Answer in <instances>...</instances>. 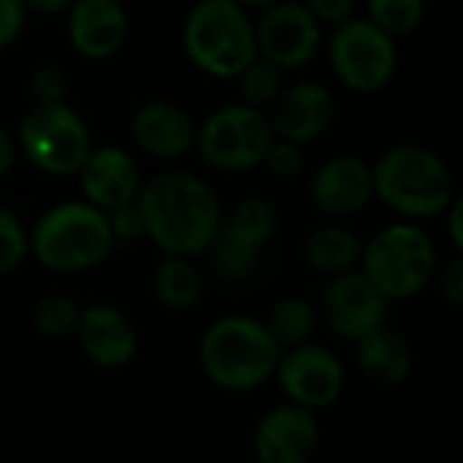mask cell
<instances>
[{"instance_id":"6da1fadb","label":"cell","mask_w":463,"mask_h":463,"mask_svg":"<svg viewBox=\"0 0 463 463\" xmlns=\"http://www.w3.org/2000/svg\"><path fill=\"white\" fill-rule=\"evenodd\" d=\"M136 206L146 239L165 255L179 258L206 252L222 222V203L214 187L190 171H165L144 182Z\"/></svg>"},{"instance_id":"7a4b0ae2","label":"cell","mask_w":463,"mask_h":463,"mask_svg":"<svg viewBox=\"0 0 463 463\" xmlns=\"http://www.w3.org/2000/svg\"><path fill=\"white\" fill-rule=\"evenodd\" d=\"M279 345L269 334L263 320L247 315H225L214 320L198 347L201 369L212 385L247 393L266 385L279 364Z\"/></svg>"},{"instance_id":"3957f363","label":"cell","mask_w":463,"mask_h":463,"mask_svg":"<svg viewBox=\"0 0 463 463\" xmlns=\"http://www.w3.org/2000/svg\"><path fill=\"white\" fill-rule=\"evenodd\" d=\"M374 198L407 220L442 214L453 201L448 163L423 144H396L372 165Z\"/></svg>"},{"instance_id":"277c9868","label":"cell","mask_w":463,"mask_h":463,"mask_svg":"<svg viewBox=\"0 0 463 463\" xmlns=\"http://www.w3.org/2000/svg\"><path fill=\"white\" fill-rule=\"evenodd\" d=\"M27 241L30 255L57 274L90 271L114 250L106 212L87 201H65L46 209L27 233Z\"/></svg>"},{"instance_id":"5b68a950","label":"cell","mask_w":463,"mask_h":463,"mask_svg":"<svg viewBox=\"0 0 463 463\" xmlns=\"http://www.w3.org/2000/svg\"><path fill=\"white\" fill-rule=\"evenodd\" d=\"M187 60L214 79H236L255 57V24L233 0H198L182 27Z\"/></svg>"},{"instance_id":"8992f818","label":"cell","mask_w":463,"mask_h":463,"mask_svg":"<svg viewBox=\"0 0 463 463\" xmlns=\"http://www.w3.org/2000/svg\"><path fill=\"white\" fill-rule=\"evenodd\" d=\"M358 266L385 301H407L437 274V250L420 225L393 222L364 244Z\"/></svg>"},{"instance_id":"52a82bcc","label":"cell","mask_w":463,"mask_h":463,"mask_svg":"<svg viewBox=\"0 0 463 463\" xmlns=\"http://www.w3.org/2000/svg\"><path fill=\"white\" fill-rule=\"evenodd\" d=\"M16 149L49 176H71L92 149L90 128L65 100L33 103L16 128Z\"/></svg>"},{"instance_id":"ba28073f","label":"cell","mask_w":463,"mask_h":463,"mask_svg":"<svg viewBox=\"0 0 463 463\" xmlns=\"http://www.w3.org/2000/svg\"><path fill=\"white\" fill-rule=\"evenodd\" d=\"M274 138L269 114L239 100L214 109L201 122L195 130V149L209 168L239 174L260 165Z\"/></svg>"},{"instance_id":"9c48e42d","label":"cell","mask_w":463,"mask_h":463,"mask_svg":"<svg viewBox=\"0 0 463 463\" xmlns=\"http://www.w3.org/2000/svg\"><path fill=\"white\" fill-rule=\"evenodd\" d=\"M328 60L336 79L358 92L372 95L385 90L399 68L396 38L383 33L369 19L353 16L334 27L328 38Z\"/></svg>"},{"instance_id":"30bf717a","label":"cell","mask_w":463,"mask_h":463,"mask_svg":"<svg viewBox=\"0 0 463 463\" xmlns=\"http://www.w3.org/2000/svg\"><path fill=\"white\" fill-rule=\"evenodd\" d=\"M277 209L260 195L241 198L228 214H222L220 231L209 244L212 269L225 279H244L255 271L263 247L277 236Z\"/></svg>"},{"instance_id":"8fae6325","label":"cell","mask_w":463,"mask_h":463,"mask_svg":"<svg viewBox=\"0 0 463 463\" xmlns=\"http://www.w3.org/2000/svg\"><path fill=\"white\" fill-rule=\"evenodd\" d=\"M320 41L323 24L298 0H279L263 8V16L255 24L258 57L277 65L279 71L304 68L317 54Z\"/></svg>"},{"instance_id":"7c38bea8","label":"cell","mask_w":463,"mask_h":463,"mask_svg":"<svg viewBox=\"0 0 463 463\" xmlns=\"http://www.w3.org/2000/svg\"><path fill=\"white\" fill-rule=\"evenodd\" d=\"M274 377L290 404L307 407L312 412L336 404L347 380L336 353L315 342L282 350Z\"/></svg>"},{"instance_id":"4fadbf2b","label":"cell","mask_w":463,"mask_h":463,"mask_svg":"<svg viewBox=\"0 0 463 463\" xmlns=\"http://www.w3.org/2000/svg\"><path fill=\"white\" fill-rule=\"evenodd\" d=\"M320 445V426L312 410L279 404L263 412L252 429L258 463H309Z\"/></svg>"},{"instance_id":"5bb4252c","label":"cell","mask_w":463,"mask_h":463,"mask_svg":"<svg viewBox=\"0 0 463 463\" xmlns=\"http://www.w3.org/2000/svg\"><path fill=\"white\" fill-rule=\"evenodd\" d=\"M323 317L336 336L355 342L385 326L388 301L361 271L353 269L328 279L323 290Z\"/></svg>"},{"instance_id":"9a60e30c","label":"cell","mask_w":463,"mask_h":463,"mask_svg":"<svg viewBox=\"0 0 463 463\" xmlns=\"http://www.w3.org/2000/svg\"><path fill=\"white\" fill-rule=\"evenodd\" d=\"M84 358L106 372H117L133 364L138 355V328L114 304L84 307L73 331Z\"/></svg>"},{"instance_id":"2e32d148","label":"cell","mask_w":463,"mask_h":463,"mask_svg":"<svg viewBox=\"0 0 463 463\" xmlns=\"http://www.w3.org/2000/svg\"><path fill=\"white\" fill-rule=\"evenodd\" d=\"M266 114L277 138L304 146L331 128L336 117V98L320 81H296L282 87Z\"/></svg>"},{"instance_id":"e0dca14e","label":"cell","mask_w":463,"mask_h":463,"mask_svg":"<svg viewBox=\"0 0 463 463\" xmlns=\"http://www.w3.org/2000/svg\"><path fill=\"white\" fill-rule=\"evenodd\" d=\"M76 176L84 201L98 206L100 212H111L125 203H133L144 184L136 157L111 144L92 146Z\"/></svg>"},{"instance_id":"ac0fdd59","label":"cell","mask_w":463,"mask_h":463,"mask_svg":"<svg viewBox=\"0 0 463 463\" xmlns=\"http://www.w3.org/2000/svg\"><path fill=\"white\" fill-rule=\"evenodd\" d=\"M309 198L315 209L328 217H350L366 209L374 198L372 165L355 155H336L326 160L309 182Z\"/></svg>"},{"instance_id":"d6986e66","label":"cell","mask_w":463,"mask_h":463,"mask_svg":"<svg viewBox=\"0 0 463 463\" xmlns=\"http://www.w3.org/2000/svg\"><path fill=\"white\" fill-rule=\"evenodd\" d=\"M193 117L171 100H146L130 117V136L155 160H179L195 149Z\"/></svg>"},{"instance_id":"ffe728a7","label":"cell","mask_w":463,"mask_h":463,"mask_svg":"<svg viewBox=\"0 0 463 463\" xmlns=\"http://www.w3.org/2000/svg\"><path fill=\"white\" fill-rule=\"evenodd\" d=\"M65 30L81 57L109 60L128 41V11L122 0H73Z\"/></svg>"},{"instance_id":"44dd1931","label":"cell","mask_w":463,"mask_h":463,"mask_svg":"<svg viewBox=\"0 0 463 463\" xmlns=\"http://www.w3.org/2000/svg\"><path fill=\"white\" fill-rule=\"evenodd\" d=\"M355 361L364 377L383 388H396L412 374V350L407 339L388 326L355 339Z\"/></svg>"},{"instance_id":"7402d4cb","label":"cell","mask_w":463,"mask_h":463,"mask_svg":"<svg viewBox=\"0 0 463 463\" xmlns=\"http://www.w3.org/2000/svg\"><path fill=\"white\" fill-rule=\"evenodd\" d=\"M361 250L364 241L342 225H323L304 239V260L323 277L353 271L361 260Z\"/></svg>"},{"instance_id":"603a6c76","label":"cell","mask_w":463,"mask_h":463,"mask_svg":"<svg viewBox=\"0 0 463 463\" xmlns=\"http://www.w3.org/2000/svg\"><path fill=\"white\" fill-rule=\"evenodd\" d=\"M152 296L168 312H187L203 298V277L190 258L165 255L152 271Z\"/></svg>"},{"instance_id":"cb8c5ba5","label":"cell","mask_w":463,"mask_h":463,"mask_svg":"<svg viewBox=\"0 0 463 463\" xmlns=\"http://www.w3.org/2000/svg\"><path fill=\"white\" fill-rule=\"evenodd\" d=\"M266 328L274 336V342L279 345V350H290V347L312 342V336L317 331V312L307 298L288 296L271 307V312L266 317Z\"/></svg>"},{"instance_id":"d4e9b609","label":"cell","mask_w":463,"mask_h":463,"mask_svg":"<svg viewBox=\"0 0 463 463\" xmlns=\"http://www.w3.org/2000/svg\"><path fill=\"white\" fill-rule=\"evenodd\" d=\"M81 307L73 296L68 293H43L33 309H30V323L35 328V334H41L43 339H68L76 331Z\"/></svg>"},{"instance_id":"484cf974","label":"cell","mask_w":463,"mask_h":463,"mask_svg":"<svg viewBox=\"0 0 463 463\" xmlns=\"http://www.w3.org/2000/svg\"><path fill=\"white\" fill-rule=\"evenodd\" d=\"M366 11L372 24H377L391 38H402L420 27L426 0H366Z\"/></svg>"},{"instance_id":"4316f807","label":"cell","mask_w":463,"mask_h":463,"mask_svg":"<svg viewBox=\"0 0 463 463\" xmlns=\"http://www.w3.org/2000/svg\"><path fill=\"white\" fill-rule=\"evenodd\" d=\"M282 73L277 65L266 62L263 57H255L239 76H236V84H239V95H241V103L247 106H255V109H263L271 106L277 100V95L282 92Z\"/></svg>"},{"instance_id":"83f0119b","label":"cell","mask_w":463,"mask_h":463,"mask_svg":"<svg viewBox=\"0 0 463 463\" xmlns=\"http://www.w3.org/2000/svg\"><path fill=\"white\" fill-rule=\"evenodd\" d=\"M27 255H30L27 228L11 209L0 206V277L16 271Z\"/></svg>"},{"instance_id":"f1b7e54d","label":"cell","mask_w":463,"mask_h":463,"mask_svg":"<svg viewBox=\"0 0 463 463\" xmlns=\"http://www.w3.org/2000/svg\"><path fill=\"white\" fill-rule=\"evenodd\" d=\"M27 92L33 103H60L68 95V76L57 65H38L27 79Z\"/></svg>"},{"instance_id":"f546056e","label":"cell","mask_w":463,"mask_h":463,"mask_svg":"<svg viewBox=\"0 0 463 463\" xmlns=\"http://www.w3.org/2000/svg\"><path fill=\"white\" fill-rule=\"evenodd\" d=\"M277 179H290V176H298L307 165L304 160V149L293 141H285V138H274V144L269 146L263 163Z\"/></svg>"},{"instance_id":"4dcf8cb0","label":"cell","mask_w":463,"mask_h":463,"mask_svg":"<svg viewBox=\"0 0 463 463\" xmlns=\"http://www.w3.org/2000/svg\"><path fill=\"white\" fill-rule=\"evenodd\" d=\"M106 220H109V231H111L114 247H119V244H136V241L146 239L144 220H141V212H138L136 201L133 203H125L119 209L106 212Z\"/></svg>"},{"instance_id":"1f68e13d","label":"cell","mask_w":463,"mask_h":463,"mask_svg":"<svg viewBox=\"0 0 463 463\" xmlns=\"http://www.w3.org/2000/svg\"><path fill=\"white\" fill-rule=\"evenodd\" d=\"M304 5L312 11V16H315L320 24L336 27V24H342V22H347V19L355 16L358 0H307Z\"/></svg>"},{"instance_id":"d6a6232c","label":"cell","mask_w":463,"mask_h":463,"mask_svg":"<svg viewBox=\"0 0 463 463\" xmlns=\"http://www.w3.org/2000/svg\"><path fill=\"white\" fill-rule=\"evenodd\" d=\"M27 11L22 0H0V52H5L22 33Z\"/></svg>"},{"instance_id":"836d02e7","label":"cell","mask_w":463,"mask_h":463,"mask_svg":"<svg viewBox=\"0 0 463 463\" xmlns=\"http://www.w3.org/2000/svg\"><path fill=\"white\" fill-rule=\"evenodd\" d=\"M439 293L450 307H461L463 304V260L461 255H456L453 260H448L439 271Z\"/></svg>"},{"instance_id":"e575fe53","label":"cell","mask_w":463,"mask_h":463,"mask_svg":"<svg viewBox=\"0 0 463 463\" xmlns=\"http://www.w3.org/2000/svg\"><path fill=\"white\" fill-rule=\"evenodd\" d=\"M448 214V236H450V244L461 252L463 250V203L458 198L450 201V206L442 212Z\"/></svg>"},{"instance_id":"d590c367","label":"cell","mask_w":463,"mask_h":463,"mask_svg":"<svg viewBox=\"0 0 463 463\" xmlns=\"http://www.w3.org/2000/svg\"><path fill=\"white\" fill-rule=\"evenodd\" d=\"M16 138L0 125V179L14 168V163H16Z\"/></svg>"},{"instance_id":"8d00e7d4","label":"cell","mask_w":463,"mask_h":463,"mask_svg":"<svg viewBox=\"0 0 463 463\" xmlns=\"http://www.w3.org/2000/svg\"><path fill=\"white\" fill-rule=\"evenodd\" d=\"M73 0H22L24 11L30 14H43V16H52V14H60V11H68Z\"/></svg>"},{"instance_id":"74e56055","label":"cell","mask_w":463,"mask_h":463,"mask_svg":"<svg viewBox=\"0 0 463 463\" xmlns=\"http://www.w3.org/2000/svg\"><path fill=\"white\" fill-rule=\"evenodd\" d=\"M233 3H239L244 11H250V8H269V5H274L279 0H233Z\"/></svg>"}]
</instances>
